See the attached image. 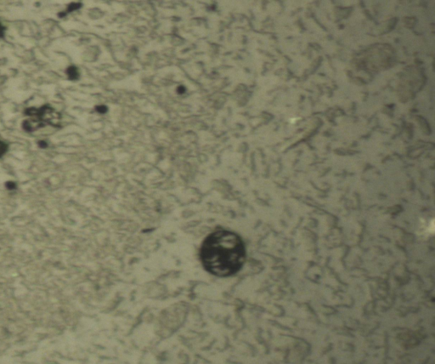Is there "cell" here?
<instances>
[{
  "label": "cell",
  "instance_id": "6da1fadb",
  "mask_svg": "<svg viewBox=\"0 0 435 364\" xmlns=\"http://www.w3.org/2000/svg\"><path fill=\"white\" fill-rule=\"evenodd\" d=\"M200 259L203 267L217 277H229L238 273L245 262L246 250L241 236L221 230L203 241Z\"/></svg>",
  "mask_w": 435,
  "mask_h": 364
},
{
  "label": "cell",
  "instance_id": "7a4b0ae2",
  "mask_svg": "<svg viewBox=\"0 0 435 364\" xmlns=\"http://www.w3.org/2000/svg\"><path fill=\"white\" fill-rule=\"evenodd\" d=\"M25 114L31 118H36L44 125H51L53 127H60L61 114L56 112L50 105H43L40 108L30 107L25 110Z\"/></svg>",
  "mask_w": 435,
  "mask_h": 364
},
{
  "label": "cell",
  "instance_id": "3957f363",
  "mask_svg": "<svg viewBox=\"0 0 435 364\" xmlns=\"http://www.w3.org/2000/svg\"><path fill=\"white\" fill-rule=\"evenodd\" d=\"M44 126L45 125L36 118H31L22 122L23 129L26 132L36 131L39 128H43Z\"/></svg>",
  "mask_w": 435,
  "mask_h": 364
},
{
  "label": "cell",
  "instance_id": "277c9868",
  "mask_svg": "<svg viewBox=\"0 0 435 364\" xmlns=\"http://www.w3.org/2000/svg\"><path fill=\"white\" fill-rule=\"evenodd\" d=\"M66 74L71 80H75L79 78V70L74 66H70L66 69Z\"/></svg>",
  "mask_w": 435,
  "mask_h": 364
},
{
  "label": "cell",
  "instance_id": "5b68a950",
  "mask_svg": "<svg viewBox=\"0 0 435 364\" xmlns=\"http://www.w3.org/2000/svg\"><path fill=\"white\" fill-rule=\"evenodd\" d=\"M82 6V4L80 3H72L69 4V6L67 7V9H66V11H65V14L69 13V12H72L73 10H79L80 7Z\"/></svg>",
  "mask_w": 435,
  "mask_h": 364
},
{
  "label": "cell",
  "instance_id": "8992f818",
  "mask_svg": "<svg viewBox=\"0 0 435 364\" xmlns=\"http://www.w3.org/2000/svg\"><path fill=\"white\" fill-rule=\"evenodd\" d=\"M7 151H8V145L0 141V158H2L3 155L6 153Z\"/></svg>",
  "mask_w": 435,
  "mask_h": 364
},
{
  "label": "cell",
  "instance_id": "52a82bcc",
  "mask_svg": "<svg viewBox=\"0 0 435 364\" xmlns=\"http://www.w3.org/2000/svg\"><path fill=\"white\" fill-rule=\"evenodd\" d=\"M5 187L8 190H15V189H17V184L15 183L14 181H8L5 183Z\"/></svg>",
  "mask_w": 435,
  "mask_h": 364
},
{
  "label": "cell",
  "instance_id": "ba28073f",
  "mask_svg": "<svg viewBox=\"0 0 435 364\" xmlns=\"http://www.w3.org/2000/svg\"><path fill=\"white\" fill-rule=\"evenodd\" d=\"M95 109L100 113H105L107 111V107L105 106H98V107H96Z\"/></svg>",
  "mask_w": 435,
  "mask_h": 364
},
{
  "label": "cell",
  "instance_id": "9c48e42d",
  "mask_svg": "<svg viewBox=\"0 0 435 364\" xmlns=\"http://www.w3.org/2000/svg\"><path fill=\"white\" fill-rule=\"evenodd\" d=\"M5 26H3L2 25V23L0 22V38H3L4 37V33H5Z\"/></svg>",
  "mask_w": 435,
  "mask_h": 364
},
{
  "label": "cell",
  "instance_id": "30bf717a",
  "mask_svg": "<svg viewBox=\"0 0 435 364\" xmlns=\"http://www.w3.org/2000/svg\"><path fill=\"white\" fill-rule=\"evenodd\" d=\"M38 145L40 148H46L48 147V143L45 141H40L38 142Z\"/></svg>",
  "mask_w": 435,
  "mask_h": 364
},
{
  "label": "cell",
  "instance_id": "8fae6325",
  "mask_svg": "<svg viewBox=\"0 0 435 364\" xmlns=\"http://www.w3.org/2000/svg\"><path fill=\"white\" fill-rule=\"evenodd\" d=\"M178 91H179V93H180V94H183L184 92L186 91V89L181 86V87H179Z\"/></svg>",
  "mask_w": 435,
  "mask_h": 364
}]
</instances>
